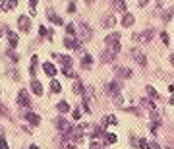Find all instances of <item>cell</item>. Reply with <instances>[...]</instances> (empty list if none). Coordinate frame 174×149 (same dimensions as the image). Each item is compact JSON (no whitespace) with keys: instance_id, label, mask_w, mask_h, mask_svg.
Instances as JSON below:
<instances>
[{"instance_id":"1","label":"cell","mask_w":174,"mask_h":149,"mask_svg":"<svg viewBox=\"0 0 174 149\" xmlns=\"http://www.w3.org/2000/svg\"><path fill=\"white\" fill-rule=\"evenodd\" d=\"M56 126L60 128V132H62V134H66V136H72L73 128L70 126V122H68L66 118H58V120H56Z\"/></svg>"},{"instance_id":"2","label":"cell","mask_w":174,"mask_h":149,"mask_svg":"<svg viewBox=\"0 0 174 149\" xmlns=\"http://www.w3.org/2000/svg\"><path fill=\"white\" fill-rule=\"evenodd\" d=\"M18 105H22V106H31L29 93L25 91V89H19V93H18Z\"/></svg>"},{"instance_id":"3","label":"cell","mask_w":174,"mask_h":149,"mask_svg":"<svg viewBox=\"0 0 174 149\" xmlns=\"http://www.w3.org/2000/svg\"><path fill=\"white\" fill-rule=\"evenodd\" d=\"M153 35H155V31H153V29H145V31H141L139 35H134V39L135 41H151Z\"/></svg>"},{"instance_id":"4","label":"cell","mask_w":174,"mask_h":149,"mask_svg":"<svg viewBox=\"0 0 174 149\" xmlns=\"http://www.w3.org/2000/svg\"><path fill=\"white\" fill-rule=\"evenodd\" d=\"M18 25H19V29H22V31H29L31 29V19L27 18V16H19V18H18Z\"/></svg>"},{"instance_id":"5","label":"cell","mask_w":174,"mask_h":149,"mask_svg":"<svg viewBox=\"0 0 174 149\" xmlns=\"http://www.w3.org/2000/svg\"><path fill=\"white\" fill-rule=\"evenodd\" d=\"M6 35H8V43H10V49H15L18 47V43H19V39H18V35L14 33V31H10V29H6Z\"/></svg>"},{"instance_id":"6","label":"cell","mask_w":174,"mask_h":149,"mask_svg":"<svg viewBox=\"0 0 174 149\" xmlns=\"http://www.w3.org/2000/svg\"><path fill=\"white\" fill-rule=\"evenodd\" d=\"M64 47H68V49H80L81 45L76 37H64Z\"/></svg>"},{"instance_id":"7","label":"cell","mask_w":174,"mask_h":149,"mask_svg":"<svg viewBox=\"0 0 174 149\" xmlns=\"http://www.w3.org/2000/svg\"><path fill=\"white\" fill-rule=\"evenodd\" d=\"M131 56H134L135 60H138L139 66H145V64H147V58H145V54H141V50H139V49H134V50H131Z\"/></svg>"},{"instance_id":"8","label":"cell","mask_w":174,"mask_h":149,"mask_svg":"<svg viewBox=\"0 0 174 149\" xmlns=\"http://www.w3.org/2000/svg\"><path fill=\"white\" fill-rule=\"evenodd\" d=\"M114 72L118 78H130L131 76V70H128V68H122V66H114Z\"/></svg>"},{"instance_id":"9","label":"cell","mask_w":174,"mask_h":149,"mask_svg":"<svg viewBox=\"0 0 174 149\" xmlns=\"http://www.w3.org/2000/svg\"><path fill=\"white\" fill-rule=\"evenodd\" d=\"M31 91L35 95H43V85H41L39 79H33V81H31Z\"/></svg>"},{"instance_id":"10","label":"cell","mask_w":174,"mask_h":149,"mask_svg":"<svg viewBox=\"0 0 174 149\" xmlns=\"http://www.w3.org/2000/svg\"><path fill=\"white\" fill-rule=\"evenodd\" d=\"M23 116H25V118H27L33 126H39V124H41V116L35 114V113H27V114H23Z\"/></svg>"},{"instance_id":"11","label":"cell","mask_w":174,"mask_h":149,"mask_svg":"<svg viewBox=\"0 0 174 149\" xmlns=\"http://www.w3.org/2000/svg\"><path fill=\"white\" fill-rule=\"evenodd\" d=\"M114 23H116V19H114L112 14H107V16L103 18V27H112Z\"/></svg>"},{"instance_id":"12","label":"cell","mask_w":174,"mask_h":149,"mask_svg":"<svg viewBox=\"0 0 174 149\" xmlns=\"http://www.w3.org/2000/svg\"><path fill=\"white\" fill-rule=\"evenodd\" d=\"M43 70H45V74H46V76H54V74H56V68H54V64H50V62H45L43 64Z\"/></svg>"},{"instance_id":"13","label":"cell","mask_w":174,"mask_h":149,"mask_svg":"<svg viewBox=\"0 0 174 149\" xmlns=\"http://www.w3.org/2000/svg\"><path fill=\"white\" fill-rule=\"evenodd\" d=\"M104 43H107L108 47H110V45H114V43H120V35H118V33H110L107 39H104Z\"/></svg>"},{"instance_id":"14","label":"cell","mask_w":174,"mask_h":149,"mask_svg":"<svg viewBox=\"0 0 174 149\" xmlns=\"http://www.w3.org/2000/svg\"><path fill=\"white\" fill-rule=\"evenodd\" d=\"M145 91H147V95H149L153 101L161 99V97H159V93H157V89H155V87H151V85H145Z\"/></svg>"},{"instance_id":"15","label":"cell","mask_w":174,"mask_h":149,"mask_svg":"<svg viewBox=\"0 0 174 149\" xmlns=\"http://www.w3.org/2000/svg\"><path fill=\"white\" fill-rule=\"evenodd\" d=\"M114 56H116L114 52L110 50V49H107V50H103V54H101V60H103V62H110Z\"/></svg>"},{"instance_id":"16","label":"cell","mask_w":174,"mask_h":149,"mask_svg":"<svg viewBox=\"0 0 174 149\" xmlns=\"http://www.w3.org/2000/svg\"><path fill=\"white\" fill-rule=\"evenodd\" d=\"M122 25H124V27H131V25H134V16L126 12L124 14V19H122Z\"/></svg>"},{"instance_id":"17","label":"cell","mask_w":174,"mask_h":149,"mask_svg":"<svg viewBox=\"0 0 174 149\" xmlns=\"http://www.w3.org/2000/svg\"><path fill=\"white\" fill-rule=\"evenodd\" d=\"M46 14H49V18H50L52 21H54L56 25H62V23H64V21H62V18H60V16H56V14H54V10H50V8H49V12H46Z\"/></svg>"},{"instance_id":"18","label":"cell","mask_w":174,"mask_h":149,"mask_svg":"<svg viewBox=\"0 0 174 149\" xmlns=\"http://www.w3.org/2000/svg\"><path fill=\"white\" fill-rule=\"evenodd\" d=\"M107 87H108V91L112 93V95H118V93H120V85H118V81H110Z\"/></svg>"},{"instance_id":"19","label":"cell","mask_w":174,"mask_h":149,"mask_svg":"<svg viewBox=\"0 0 174 149\" xmlns=\"http://www.w3.org/2000/svg\"><path fill=\"white\" fill-rule=\"evenodd\" d=\"M81 64H83L85 68H91V64H93V58L89 56L87 52H83V54H81Z\"/></svg>"},{"instance_id":"20","label":"cell","mask_w":174,"mask_h":149,"mask_svg":"<svg viewBox=\"0 0 174 149\" xmlns=\"http://www.w3.org/2000/svg\"><path fill=\"white\" fill-rule=\"evenodd\" d=\"M80 31L83 33V39H89V37H91V29H89L87 23H83V21L80 23Z\"/></svg>"},{"instance_id":"21","label":"cell","mask_w":174,"mask_h":149,"mask_svg":"<svg viewBox=\"0 0 174 149\" xmlns=\"http://www.w3.org/2000/svg\"><path fill=\"white\" fill-rule=\"evenodd\" d=\"M73 93L83 95V93H85V85H83L81 81H76V83H73Z\"/></svg>"},{"instance_id":"22","label":"cell","mask_w":174,"mask_h":149,"mask_svg":"<svg viewBox=\"0 0 174 149\" xmlns=\"http://www.w3.org/2000/svg\"><path fill=\"white\" fill-rule=\"evenodd\" d=\"M110 6H114L116 10H120V12H126V2H124V0H116V2H110Z\"/></svg>"},{"instance_id":"23","label":"cell","mask_w":174,"mask_h":149,"mask_svg":"<svg viewBox=\"0 0 174 149\" xmlns=\"http://www.w3.org/2000/svg\"><path fill=\"white\" fill-rule=\"evenodd\" d=\"M56 109H58V113H68V110H70V105H68L66 101H60V103L56 105Z\"/></svg>"},{"instance_id":"24","label":"cell","mask_w":174,"mask_h":149,"mask_svg":"<svg viewBox=\"0 0 174 149\" xmlns=\"http://www.w3.org/2000/svg\"><path fill=\"white\" fill-rule=\"evenodd\" d=\"M60 81H58V79H52V81H50V91L52 93H60Z\"/></svg>"},{"instance_id":"25","label":"cell","mask_w":174,"mask_h":149,"mask_svg":"<svg viewBox=\"0 0 174 149\" xmlns=\"http://www.w3.org/2000/svg\"><path fill=\"white\" fill-rule=\"evenodd\" d=\"M141 106H145V109H149V110H155V105H153V101H149V99H141Z\"/></svg>"},{"instance_id":"26","label":"cell","mask_w":174,"mask_h":149,"mask_svg":"<svg viewBox=\"0 0 174 149\" xmlns=\"http://www.w3.org/2000/svg\"><path fill=\"white\" fill-rule=\"evenodd\" d=\"M37 62H39V60H37V54L33 56V58H31V76H35V72H37Z\"/></svg>"},{"instance_id":"27","label":"cell","mask_w":174,"mask_h":149,"mask_svg":"<svg viewBox=\"0 0 174 149\" xmlns=\"http://www.w3.org/2000/svg\"><path fill=\"white\" fill-rule=\"evenodd\" d=\"M60 60L64 62V68H70V66H72V58H70V56L64 54V56H60Z\"/></svg>"},{"instance_id":"28","label":"cell","mask_w":174,"mask_h":149,"mask_svg":"<svg viewBox=\"0 0 174 149\" xmlns=\"http://www.w3.org/2000/svg\"><path fill=\"white\" fill-rule=\"evenodd\" d=\"M114 103L118 105V106H122L124 105V97H122V93H118V95H114Z\"/></svg>"},{"instance_id":"29","label":"cell","mask_w":174,"mask_h":149,"mask_svg":"<svg viewBox=\"0 0 174 149\" xmlns=\"http://www.w3.org/2000/svg\"><path fill=\"white\" fill-rule=\"evenodd\" d=\"M116 122H118V120H116V116H107V118L103 120V124H112V126H114Z\"/></svg>"},{"instance_id":"30","label":"cell","mask_w":174,"mask_h":149,"mask_svg":"<svg viewBox=\"0 0 174 149\" xmlns=\"http://www.w3.org/2000/svg\"><path fill=\"white\" fill-rule=\"evenodd\" d=\"M15 4H18L15 0H10V2H2V8H6V10H12V8L15 6Z\"/></svg>"},{"instance_id":"31","label":"cell","mask_w":174,"mask_h":149,"mask_svg":"<svg viewBox=\"0 0 174 149\" xmlns=\"http://www.w3.org/2000/svg\"><path fill=\"white\" fill-rule=\"evenodd\" d=\"M138 147H141V149H151V145L147 143V140H139V141H138Z\"/></svg>"},{"instance_id":"32","label":"cell","mask_w":174,"mask_h":149,"mask_svg":"<svg viewBox=\"0 0 174 149\" xmlns=\"http://www.w3.org/2000/svg\"><path fill=\"white\" fill-rule=\"evenodd\" d=\"M104 137H107V141H108V143H116V136H114V134H110V132H107V134H104Z\"/></svg>"},{"instance_id":"33","label":"cell","mask_w":174,"mask_h":149,"mask_svg":"<svg viewBox=\"0 0 174 149\" xmlns=\"http://www.w3.org/2000/svg\"><path fill=\"white\" fill-rule=\"evenodd\" d=\"M66 31H68V33H70V35H76V25L68 23V25H66Z\"/></svg>"},{"instance_id":"34","label":"cell","mask_w":174,"mask_h":149,"mask_svg":"<svg viewBox=\"0 0 174 149\" xmlns=\"http://www.w3.org/2000/svg\"><path fill=\"white\" fill-rule=\"evenodd\" d=\"M161 39H162V43H165V45H168V43H170V39H168V33H161Z\"/></svg>"},{"instance_id":"35","label":"cell","mask_w":174,"mask_h":149,"mask_svg":"<svg viewBox=\"0 0 174 149\" xmlns=\"http://www.w3.org/2000/svg\"><path fill=\"white\" fill-rule=\"evenodd\" d=\"M0 149H8V143H6V140H4L2 136H0Z\"/></svg>"},{"instance_id":"36","label":"cell","mask_w":174,"mask_h":149,"mask_svg":"<svg viewBox=\"0 0 174 149\" xmlns=\"http://www.w3.org/2000/svg\"><path fill=\"white\" fill-rule=\"evenodd\" d=\"M8 56H10V58H12V60H14V62H15V60H18V54H15V52H14L12 49H10V50H8Z\"/></svg>"},{"instance_id":"37","label":"cell","mask_w":174,"mask_h":149,"mask_svg":"<svg viewBox=\"0 0 174 149\" xmlns=\"http://www.w3.org/2000/svg\"><path fill=\"white\" fill-rule=\"evenodd\" d=\"M91 149H103V147H101L99 141H91Z\"/></svg>"},{"instance_id":"38","label":"cell","mask_w":174,"mask_h":149,"mask_svg":"<svg viewBox=\"0 0 174 149\" xmlns=\"http://www.w3.org/2000/svg\"><path fill=\"white\" fill-rule=\"evenodd\" d=\"M68 12H76V2H70V4H68Z\"/></svg>"},{"instance_id":"39","label":"cell","mask_w":174,"mask_h":149,"mask_svg":"<svg viewBox=\"0 0 174 149\" xmlns=\"http://www.w3.org/2000/svg\"><path fill=\"white\" fill-rule=\"evenodd\" d=\"M80 116H81V110L76 109V110H73V118H80Z\"/></svg>"},{"instance_id":"40","label":"cell","mask_w":174,"mask_h":149,"mask_svg":"<svg viewBox=\"0 0 174 149\" xmlns=\"http://www.w3.org/2000/svg\"><path fill=\"white\" fill-rule=\"evenodd\" d=\"M172 91V97H170V105H174V85H170V87H168Z\"/></svg>"},{"instance_id":"41","label":"cell","mask_w":174,"mask_h":149,"mask_svg":"<svg viewBox=\"0 0 174 149\" xmlns=\"http://www.w3.org/2000/svg\"><path fill=\"white\" fill-rule=\"evenodd\" d=\"M149 145H151V149H161L159 143H149Z\"/></svg>"},{"instance_id":"42","label":"cell","mask_w":174,"mask_h":149,"mask_svg":"<svg viewBox=\"0 0 174 149\" xmlns=\"http://www.w3.org/2000/svg\"><path fill=\"white\" fill-rule=\"evenodd\" d=\"M0 114H6V109H4L2 105H0Z\"/></svg>"},{"instance_id":"43","label":"cell","mask_w":174,"mask_h":149,"mask_svg":"<svg viewBox=\"0 0 174 149\" xmlns=\"http://www.w3.org/2000/svg\"><path fill=\"white\" fill-rule=\"evenodd\" d=\"M170 62H172V64H174V54H172V56H170Z\"/></svg>"},{"instance_id":"44","label":"cell","mask_w":174,"mask_h":149,"mask_svg":"<svg viewBox=\"0 0 174 149\" xmlns=\"http://www.w3.org/2000/svg\"><path fill=\"white\" fill-rule=\"evenodd\" d=\"M31 149H39V147H37V145H31Z\"/></svg>"}]
</instances>
